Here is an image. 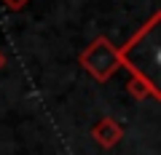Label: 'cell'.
<instances>
[{
  "mask_svg": "<svg viewBox=\"0 0 161 155\" xmlns=\"http://www.w3.org/2000/svg\"><path fill=\"white\" fill-rule=\"evenodd\" d=\"M124 70L137 75L153 91V99L161 102V11H156L137 32L121 46Z\"/></svg>",
  "mask_w": 161,
  "mask_h": 155,
  "instance_id": "cell-1",
  "label": "cell"
},
{
  "mask_svg": "<svg viewBox=\"0 0 161 155\" xmlns=\"http://www.w3.org/2000/svg\"><path fill=\"white\" fill-rule=\"evenodd\" d=\"M80 67L86 70L97 83H105L124 67L121 48H115L105 35H99V38H94V40L89 43L86 51L80 54Z\"/></svg>",
  "mask_w": 161,
  "mask_h": 155,
  "instance_id": "cell-2",
  "label": "cell"
},
{
  "mask_svg": "<svg viewBox=\"0 0 161 155\" xmlns=\"http://www.w3.org/2000/svg\"><path fill=\"white\" fill-rule=\"evenodd\" d=\"M92 137H94V142H97L99 147L110 150V147H115V144H118L121 139H124V128H121V123L115 121V118L105 115L102 121H97V123H94Z\"/></svg>",
  "mask_w": 161,
  "mask_h": 155,
  "instance_id": "cell-3",
  "label": "cell"
},
{
  "mask_svg": "<svg viewBox=\"0 0 161 155\" xmlns=\"http://www.w3.org/2000/svg\"><path fill=\"white\" fill-rule=\"evenodd\" d=\"M126 88H129V94H132L134 99H148V96H153L150 86L142 80V78H137V75H129V83H126Z\"/></svg>",
  "mask_w": 161,
  "mask_h": 155,
  "instance_id": "cell-4",
  "label": "cell"
},
{
  "mask_svg": "<svg viewBox=\"0 0 161 155\" xmlns=\"http://www.w3.org/2000/svg\"><path fill=\"white\" fill-rule=\"evenodd\" d=\"M6 3V8H11V11H19V8H24L30 3V0H3Z\"/></svg>",
  "mask_w": 161,
  "mask_h": 155,
  "instance_id": "cell-5",
  "label": "cell"
},
{
  "mask_svg": "<svg viewBox=\"0 0 161 155\" xmlns=\"http://www.w3.org/2000/svg\"><path fill=\"white\" fill-rule=\"evenodd\" d=\"M3 62H6V56H3V51H0V67H3Z\"/></svg>",
  "mask_w": 161,
  "mask_h": 155,
  "instance_id": "cell-6",
  "label": "cell"
}]
</instances>
